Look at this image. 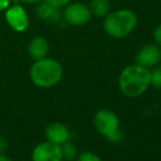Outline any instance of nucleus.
I'll return each instance as SVG.
<instances>
[{
  "label": "nucleus",
  "mask_w": 161,
  "mask_h": 161,
  "mask_svg": "<svg viewBox=\"0 0 161 161\" xmlns=\"http://www.w3.org/2000/svg\"><path fill=\"white\" fill-rule=\"evenodd\" d=\"M121 92L127 97H138L150 87V70L137 64L129 65L122 70L119 78Z\"/></svg>",
  "instance_id": "obj_1"
},
{
  "label": "nucleus",
  "mask_w": 161,
  "mask_h": 161,
  "mask_svg": "<svg viewBox=\"0 0 161 161\" xmlns=\"http://www.w3.org/2000/svg\"><path fill=\"white\" fill-rule=\"evenodd\" d=\"M137 14L130 9H119L110 12L103 21V29L113 38H124L137 26Z\"/></svg>",
  "instance_id": "obj_2"
},
{
  "label": "nucleus",
  "mask_w": 161,
  "mask_h": 161,
  "mask_svg": "<svg viewBox=\"0 0 161 161\" xmlns=\"http://www.w3.org/2000/svg\"><path fill=\"white\" fill-rule=\"evenodd\" d=\"M30 76L36 87L48 89L56 86L63 78V67L54 58L35 60L30 69Z\"/></svg>",
  "instance_id": "obj_3"
},
{
  "label": "nucleus",
  "mask_w": 161,
  "mask_h": 161,
  "mask_svg": "<svg viewBox=\"0 0 161 161\" xmlns=\"http://www.w3.org/2000/svg\"><path fill=\"white\" fill-rule=\"evenodd\" d=\"M93 125L97 133L108 139L119 130V119L113 111L108 108H101L94 114Z\"/></svg>",
  "instance_id": "obj_4"
},
{
  "label": "nucleus",
  "mask_w": 161,
  "mask_h": 161,
  "mask_svg": "<svg viewBox=\"0 0 161 161\" xmlns=\"http://www.w3.org/2000/svg\"><path fill=\"white\" fill-rule=\"evenodd\" d=\"M91 11L87 4L82 2H70L63 12L64 20L70 25L79 26L88 23L91 19Z\"/></svg>",
  "instance_id": "obj_5"
},
{
  "label": "nucleus",
  "mask_w": 161,
  "mask_h": 161,
  "mask_svg": "<svg viewBox=\"0 0 161 161\" xmlns=\"http://www.w3.org/2000/svg\"><path fill=\"white\" fill-rule=\"evenodd\" d=\"M135 62V64L148 69L156 67L161 62V47L156 43L144 45L136 54Z\"/></svg>",
  "instance_id": "obj_6"
},
{
  "label": "nucleus",
  "mask_w": 161,
  "mask_h": 161,
  "mask_svg": "<svg viewBox=\"0 0 161 161\" xmlns=\"http://www.w3.org/2000/svg\"><path fill=\"white\" fill-rule=\"evenodd\" d=\"M62 146L51 142L38 144L32 151V161H62Z\"/></svg>",
  "instance_id": "obj_7"
},
{
  "label": "nucleus",
  "mask_w": 161,
  "mask_h": 161,
  "mask_svg": "<svg viewBox=\"0 0 161 161\" xmlns=\"http://www.w3.org/2000/svg\"><path fill=\"white\" fill-rule=\"evenodd\" d=\"M6 20L8 24L17 32H23L29 25V18L21 6H13L7 9Z\"/></svg>",
  "instance_id": "obj_8"
},
{
  "label": "nucleus",
  "mask_w": 161,
  "mask_h": 161,
  "mask_svg": "<svg viewBox=\"0 0 161 161\" xmlns=\"http://www.w3.org/2000/svg\"><path fill=\"white\" fill-rule=\"evenodd\" d=\"M45 136L47 140L62 146L70 138V131L67 126L59 122H54L45 128Z\"/></svg>",
  "instance_id": "obj_9"
},
{
  "label": "nucleus",
  "mask_w": 161,
  "mask_h": 161,
  "mask_svg": "<svg viewBox=\"0 0 161 161\" xmlns=\"http://www.w3.org/2000/svg\"><path fill=\"white\" fill-rule=\"evenodd\" d=\"M36 15L40 19L48 22H59L63 17L60 8L55 7L48 2H42L36 8Z\"/></svg>",
  "instance_id": "obj_10"
},
{
  "label": "nucleus",
  "mask_w": 161,
  "mask_h": 161,
  "mask_svg": "<svg viewBox=\"0 0 161 161\" xmlns=\"http://www.w3.org/2000/svg\"><path fill=\"white\" fill-rule=\"evenodd\" d=\"M49 52L48 42L42 36L34 37L29 44V54L34 60L43 59L47 56Z\"/></svg>",
  "instance_id": "obj_11"
},
{
  "label": "nucleus",
  "mask_w": 161,
  "mask_h": 161,
  "mask_svg": "<svg viewBox=\"0 0 161 161\" xmlns=\"http://www.w3.org/2000/svg\"><path fill=\"white\" fill-rule=\"evenodd\" d=\"M89 8L97 18H105L110 13L111 2L110 0H91Z\"/></svg>",
  "instance_id": "obj_12"
},
{
  "label": "nucleus",
  "mask_w": 161,
  "mask_h": 161,
  "mask_svg": "<svg viewBox=\"0 0 161 161\" xmlns=\"http://www.w3.org/2000/svg\"><path fill=\"white\" fill-rule=\"evenodd\" d=\"M62 153L63 158L67 160H74L77 157V148L74 144L69 142H66L62 145Z\"/></svg>",
  "instance_id": "obj_13"
},
{
  "label": "nucleus",
  "mask_w": 161,
  "mask_h": 161,
  "mask_svg": "<svg viewBox=\"0 0 161 161\" xmlns=\"http://www.w3.org/2000/svg\"><path fill=\"white\" fill-rule=\"evenodd\" d=\"M150 86L161 89V67H156L150 70Z\"/></svg>",
  "instance_id": "obj_14"
},
{
  "label": "nucleus",
  "mask_w": 161,
  "mask_h": 161,
  "mask_svg": "<svg viewBox=\"0 0 161 161\" xmlns=\"http://www.w3.org/2000/svg\"><path fill=\"white\" fill-rule=\"evenodd\" d=\"M77 161H102V160L96 153L85 151V153H82L81 155H79L78 160Z\"/></svg>",
  "instance_id": "obj_15"
},
{
  "label": "nucleus",
  "mask_w": 161,
  "mask_h": 161,
  "mask_svg": "<svg viewBox=\"0 0 161 161\" xmlns=\"http://www.w3.org/2000/svg\"><path fill=\"white\" fill-rule=\"evenodd\" d=\"M45 1L48 2V3H51V4H53V6L60 8V7L67 6V4L70 3L72 0H45Z\"/></svg>",
  "instance_id": "obj_16"
},
{
  "label": "nucleus",
  "mask_w": 161,
  "mask_h": 161,
  "mask_svg": "<svg viewBox=\"0 0 161 161\" xmlns=\"http://www.w3.org/2000/svg\"><path fill=\"white\" fill-rule=\"evenodd\" d=\"M153 40L156 44L161 47V23L153 31Z\"/></svg>",
  "instance_id": "obj_17"
},
{
  "label": "nucleus",
  "mask_w": 161,
  "mask_h": 161,
  "mask_svg": "<svg viewBox=\"0 0 161 161\" xmlns=\"http://www.w3.org/2000/svg\"><path fill=\"white\" fill-rule=\"evenodd\" d=\"M8 148H9L8 140L4 137H2V136H0V155L6 153V151L8 150Z\"/></svg>",
  "instance_id": "obj_18"
},
{
  "label": "nucleus",
  "mask_w": 161,
  "mask_h": 161,
  "mask_svg": "<svg viewBox=\"0 0 161 161\" xmlns=\"http://www.w3.org/2000/svg\"><path fill=\"white\" fill-rule=\"evenodd\" d=\"M10 6V0H0V11L7 10Z\"/></svg>",
  "instance_id": "obj_19"
},
{
  "label": "nucleus",
  "mask_w": 161,
  "mask_h": 161,
  "mask_svg": "<svg viewBox=\"0 0 161 161\" xmlns=\"http://www.w3.org/2000/svg\"><path fill=\"white\" fill-rule=\"evenodd\" d=\"M0 161H13V160L10 159V158L4 155V153H2V155H0Z\"/></svg>",
  "instance_id": "obj_20"
},
{
  "label": "nucleus",
  "mask_w": 161,
  "mask_h": 161,
  "mask_svg": "<svg viewBox=\"0 0 161 161\" xmlns=\"http://www.w3.org/2000/svg\"><path fill=\"white\" fill-rule=\"evenodd\" d=\"M20 1L25 2V3H37V2H40L41 0H20Z\"/></svg>",
  "instance_id": "obj_21"
}]
</instances>
